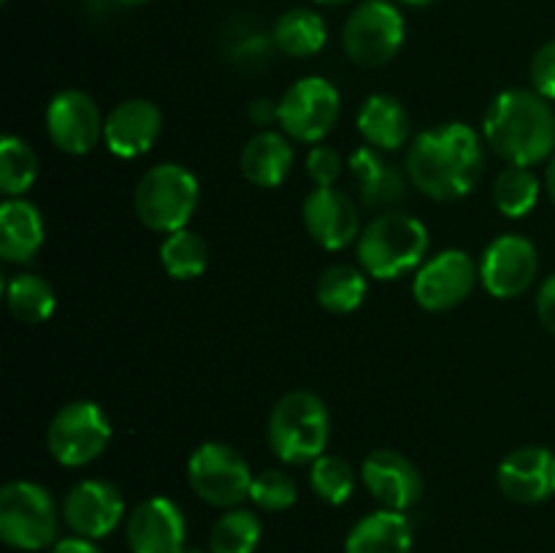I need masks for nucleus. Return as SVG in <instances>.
<instances>
[{
  "label": "nucleus",
  "instance_id": "23",
  "mask_svg": "<svg viewBox=\"0 0 555 553\" xmlns=\"http://www.w3.org/2000/svg\"><path fill=\"white\" fill-rule=\"evenodd\" d=\"M358 130L374 150L393 152L406 146L412 133V123L406 108L393 95H369L358 112Z\"/></svg>",
  "mask_w": 555,
  "mask_h": 553
},
{
  "label": "nucleus",
  "instance_id": "11",
  "mask_svg": "<svg viewBox=\"0 0 555 553\" xmlns=\"http://www.w3.org/2000/svg\"><path fill=\"white\" fill-rule=\"evenodd\" d=\"M477 282V266L464 249H444L421 266L415 276L417 304L428 312H448L459 307Z\"/></svg>",
  "mask_w": 555,
  "mask_h": 553
},
{
  "label": "nucleus",
  "instance_id": "35",
  "mask_svg": "<svg viewBox=\"0 0 555 553\" xmlns=\"http://www.w3.org/2000/svg\"><path fill=\"white\" fill-rule=\"evenodd\" d=\"M341 168L345 160L334 146H314L307 155V173L318 188H334L336 179L341 177Z\"/></svg>",
  "mask_w": 555,
  "mask_h": 553
},
{
  "label": "nucleus",
  "instance_id": "33",
  "mask_svg": "<svg viewBox=\"0 0 555 553\" xmlns=\"http://www.w3.org/2000/svg\"><path fill=\"white\" fill-rule=\"evenodd\" d=\"M249 499L258 504L260 510L269 513H282L291 510L298 499V486L287 472L282 470H266L253 477V488H249Z\"/></svg>",
  "mask_w": 555,
  "mask_h": 553
},
{
  "label": "nucleus",
  "instance_id": "32",
  "mask_svg": "<svg viewBox=\"0 0 555 553\" xmlns=\"http://www.w3.org/2000/svg\"><path fill=\"white\" fill-rule=\"evenodd\" d=\"M309 486L325 504H345L352 497V488H356V472L341 455L323 453L320 459L312 461Z\"/></svg>",
  "mask_w": 555,
  "mask_h": 553
},
{
  "label": "nucleus",
  "instance_id": "1",
  "mask_svg": "<svg viewBox=\"0 0 555 553\" xmlns=\"http://www.w3.org/2000/svg\"><path fill=\"white\" fill-rule=\"evenodd\" d=\"M482 173V146L466 123L415 136L406 152V177L434 201L464 198Z\"/></svg>",
  "mask_w": 555,
  "mask_h": 553
},
{
  "label": "nucleus",
  "instance_id": "30",
  "mask_svg": "<svg viewBox=\"0 0 555 553\" xmlns=\"http://www.w3.org/2000/svg\"><path fill=\"white\" fill-rule=\"evenodd\" d=\"M38 177V157L30 144L16 136L0 141V190L5 198H22Z\"/></svg>",
  "mask_w": 555,
  "mask_h": 553
},
{
  "label": "nucleus",
  "instance_id": "16",
  "mask_svg": "<svg viewBox=\"0 0 555 553\" xmlns=\"http://www.w3.org/2000/svg\"><path fill=\"white\" fill-rule=\"evenodd\" d=\"M163 128V114L146 98H130L117 103L103 119V141L108 152L122 160H133L152 150Z\"/></svg>",
  "mask_w": 555,
  "mask_h": 553
},
{
  "label": "nucleus",
  "instance_id": "42",
  "mask_svg": "<svg viewBox=\"0 0 555 553\" xmlns=\"http://www.w3.org/2000/svg\"><path fill=\"white\" fill-rule=\"evenodd\" d=\"M401 3H406V5H417V9H423V5H431L434 0H401Z\"/></svg>",
  "mask_w": 555,
  "mask_h": 553
},
{
  "label": "nucleus",
  "instance_id": "21",
  "mask_svg": "<svg viewBox=\"0 0 555 553\" xmlns=\"http://www.w3.org/2000/svg\"><path fill=\"white\" fill-rule=\"evenodd\" d=\"M43 244L41 211L25 198H5L0 206V255L9 263H27Z\"/></svg>",
  "mask_w": 555,
  "mask_h": 553
},
{
  "label": "nucleus",
  "instance_id": "38",
  "mask_svg": "<svg viewBox=\"0 0 555 553\" xmlns=\"http://www.w3.org/2000/svg\"><path fill=\"white\" fill-rule=\"evenodd\" d=\"M249 119H253L258 128L280 123V103H274L271 98H255V101L249 103Z\"/></svg>",
  "mask_w": 555,
  "mask_h": 553
},
{
  "label": "nucleus",
  "instance_id": "17",
  "mask_svg": "<svg viewBox=\"0 0 555 553\" xmlns=\"http://www.w3.org/2000/svg\"><path fill=\"white\" fill-rule=\"evenodd\" d=\"M496 483L518 504H540L555 493V453L537 445L513 450L499 464Z\"/></svg>",
  "mask_w": 555,
  "mask_h": 553
},
{
  "label": "nucleus",
  "instance_id": "34",
  "mask_svg": "<svg viewBox=\"0 0 555 553\" xmlns=\"http://www.w3.org/2000/svg\"><path fill=\"white\" fill-rule=\"evenodd\" d=\"M271 47H276L274 38L263 36L258 30H238V36H233L231 43H228V54L238 65L255 68V65H263L271 57Z\"/></svg>",
  "mask_w": 555,
  "mask_h": 553
},
{
  "label": "nucleus",
  "instance_id": "3",
  "mask_svg": "<svg viewBox=\"0 0 555 553\" xmlns=\"http://www.w3.org/2000/svg\"><path fill=\"white\" fill-rule=\"evenodd\" d=\"M426 253V226L404 211H383L358 239V263L374 280H396L406 274L423 263Z\"/></svg>",
  "mask_w": 555,
  "mask_h": 553
},
{
  "label": "nucleus",
  "instance_id": "6",
  "mask_svg": "<svg viewBox=\"0 0 555 553\" xmlns=\"http://www.w3.org/2000/svg\"><path fill=\"white\" fill-rule=\"evenodd\" d=\"M57 507L43 486L14 480L0 491V537L16 551H41L57 537Z\"/></svg>",
  "mask_w": 555,
  "mask_h": 553
},
{
  "label": "nucleus",
  "instance_id": "28",
  "mask_svg": "<svg viewBox=\"0 0 555 553\" xmlns=\"http://www.w3.org/2000/svg\"><path fill=\"white\" fill-rule=\"evenodd\" d=\"M160 263L173 280H195L206 271L209 247L198 233L182 228V231L168 233L166 242L160 244Z\"/></svg>",
  "mask_w": 555,
  "mask_h": 553
},
{
  "label": "nucleus",
  "instance_id": "8",
  "mask_svg": "<svg viewBox=\"0 0 555 553\" xmlns=\"http://www.w3.org/2000/svg\"><path fill=\"white\" fill-rule=\"evenodd\" d=\"M112 423L95 401H70L54 412L47 432V448L63 466H85L106 450Z\"/></svg>",
  "mask_w": 555,
  "mask_h": 553
},
{
  "label": "nucleus",
  "instance_id": "7",
  "mask_svg": "<svg viewBox=\"0 0 555 553\" xmlns=\"http://www.w3.org/2000/svg\"><path fill=\"white\" fill-rule=\"evenodd\" d=\"M253 477L244 455L225 442H204L188 461L190 488L211 507H238L249 499Z\"/></svg>",
  "mask_w": 555,
  "mask_h": 553
},
{
  "label": "nucleus",
  "instance_id": "19",
  "mask_svg": "<svg viewBox=\"0 0 555 553\" xmlns=\"http://www.w3.org/2000/svg\"><path fill=\"white\" fill-rule=\"evenodd\" d=\"M304 226L325 249H341L361 233L356 201L336 188H318L304 201Z\"/></svg>",
  "mask_w": 555,
  "mask_h": 553
},
{
  "label": "nucleus",
  "instance_id": "15",
  "mask_svg": "<svg viewBox=\"0 0 555 553\" xmlns=\"http://www.w3.org/2000/svg\"><path fill=\"white\" fill-rule=\"evenodd\" d=\"M361 477L369 493L383 510L406 513L423 497V477L417 466L399 450H374L361 466Z\"/></svg>",
  "mask_w": 555,
  "mask_h": 553
},
{
  "label": "nucleus",
  "instance_id": "10",
  "mask_svg": "<svg viewBox=\"0 0 555 553\" xmlns=\"http://www.w3.org/2000/svg\"><path fill=\"white\" fill-rule=\"evenodd\" d=\"M341 101L336 87L323 76H304L280 101V125L291 139L314 141L325 139L336 125Z\"/></svg>",
  "mask_w": 555,
  "mask_h": 553
},
{
  "label": "nucleus",
  "instance_id": "5",
  "mask_svg": "<svg viewBox=\"0 0 555 553\" xmlns=\"http://www.w3.org/2000/svg\"><path fill=\"white\" fill-rule=\"evenodd\" d=\"M195 206H198V179L177 163H160L150 168L135 184V217L150 231H182L188 228Z\"/></svg>",
  "mask_w": 555,
  "mask_h": 553
},
{
  "label": "nucleus",
  "instance_id": "9",
  "mask_svg": "<svg viewBox=\"0 0 555 553\" xmlns=\"http://www.w3.org/2000/svg\"><path fill=\"white\" fill-rule=\"evenodd\" d=\"M341 43L352 63L379 68L390 63L404 43V16L388 0H366L347 20Z\"/></svg>",
  "mask_w": 555,
  "mask_h": 553
},
{
  "label": "nucleus",
  "instance_id": "26",
  "mask_svg": "<svg viewBox=\"0 0 555 553\" xmlns=\"http://www.w3.org/2000/svg\"><path fill=\"white\" fill-rule=\"evenodd\" d=\"M366 271L350 263H334L320 274L318 304L334 314L356 312L366 298Z\"/></svg>",
  "mask_w": 555,
  "mask_h": 553
},
{
  "label": "nucleus",
  "instance_id": "37",
  "mask_svg": "<svg viewBox=\"0 0 555 553\" xmlns=\"http://www.w3.org/2000/svg\"><path fill=\"white\" fill-rule=\"evenodd\" d=\"M537 314H540L542 325L555 336V274L547 276L537 293Z\"/></svg>",
  "mask_w": 555,
  "mask_h": 553
},
{
  "label": "nucleus",
  "instance_id": "40",
  "mask_svg": "<svg viewBox=\"0 0 555 553\" xmlns=\"http://www.w3.org/2000/svg\"><path fill=\"white\" fill-rule=\"evenodd\" d=\"M545 190L555 204V152L551 155V160H547V168H545Z\"/></svg>",
  "mask_w": 555,
  "mask_h": 553
},
{
  "label": "nucleus",
  "instance_id": "13",
  "mask_svg": "<svg viewBox=\"0 0 555 553\" xmlns=\"http://www.w3.org/2000/svg\"><path fill=\"white\" fill-rule=\"evenodd\" d=\"M47 133L65 155H87L103 139V119L95 101L81 90H63L47 108Z\"/></svg>",
  "mask_w": 555,
  "mask_h": 553
},
{
  "label": "nucleus",
  "instance_id": "29",
  "mask_svg": "<svg viewBox=\"0 0 555 553\" xmlns=\"http://www.w3.org/2000/svg\"><path fill=\"white\" fill-rule=\"evenodd\" d=\"M263 526L253 510L233 507L215 520L209 531L211 553H255Z\"/></svg>",
  "mask_w": 555,
  "mask_h": 553
},
{
  "label": "nucleus",
  "instance_id": "44",
  "mask_svg": "<svg viewBox=\"0 0 555 553\" xmlns=\"http://www.w3.org/2000/svg\"><path fill=\"white\" fill-rule=\"evenodd\" d=\"M182 553H211V551H204V548H184Z\"/></svg>",
  "mask_w": 555,
  "mask_h": 553
},
{
  "label": "nucleus",
  "instance_id": "20",
  "mask_svg": "<svg viewBox=\"0 0 555 553\" xmlns=\"http://www.w3.org/2000/svg\"><path fill=\"white\" fill-rule=\"evenodd\" d=\"M350 173L356 179L358 195L366 206L390 209L406 198V179L390 166L374 146H361L350 157Z\"/></svg>",
  "mask_w": 555,
  "mask_h": 553
},
{
  "label": "nucleus",
  "instance_id": "27",
  "mask_svg": "<svg viewBox=\"0 0 555 553\" xmlns=\"http://www.w3.org/2000/svg\"><path fill=\"white\" fill-rule=\"evenodd\" d=\"M5 304L20 323L36 325L52 318L57 298H54L52 285L43 276L20 274L5 287Z\"/></svg>",
  "mask_w": 555,
  "mask_h": 553
},
{
  "label": "nucleus",
  "instance_id": "2",
  "mask_svg": "<svg viewBox=\"0 0 555 553\" xmlns=\"http://www.w3.org/2000/svg\"><path fill=\"white\" fill-rule=\"evenodd\" d=\"M482 136L507 166H534L555 152V112L540 92L504 90L488 106Z\"/></svg>",
  "mask_w": 555,
  "mask_h": 553
},
{
  "label": "nucleus",
  "instance_id": "18",
  "mask_svg": "<svg viewBox=\"0 0 555 553\" xmlns=\"http://www.w3.org/2000/svg\"><path fill=\"white\" fill-rule=\"evenodd\" d=\"M184 515L171 499L152 497L135 504L128 518V545L133 553H182Z\"/></svg>",
  "mask_w": 555,
  "mask_h": 553
},
{
  "label": "nucleus",
  "instance_id": "12",
  "mask_svg": "<svg viewBox=\"0 0 555 553\" xmlns=\"http://www.w3.org/2000/svg\"><path fill=\"white\" fill-rule=\"evenodd\" d=\"M537 269H540V258H537L534 244L509 233L488 244L480 260V280L493 298H515L529 291Z\"/></svg>",
  "mask_w": 555,
  "mask_h": 553
},
{
  "label": "nucleus",
  "instance_id": "43",
  "mask_svg": "<svg viewBox=\"0 0 555 553\" xmlns=\"http://www.w3.org/2000/svg\"><path fill=\"white\" fill-rule=\"evenodd\" d=\"M314 3H323V5H345L350 0H314Z\"/></svg>",
  "mask_w": 555,
  "mask_h": 553
},
{
  "label": "nucleus",
  "instance_id": "24",
  "mask_svg": "<svg viewBox=\"0 0 555 553\" xmlns=\"http://www.w3.org/2000/svg\"><path fill=\"white\" fill-rule=\"evenodd\" d=\"M242 173L255 188H280L293 168V146L276 130H260L242 150Z\"/></svg>",
  "mask_w": 555,
  "mask_h": 553
},
{
  "label": "nucleus",
  "instance_id": "31",
  "mask_svg": "<svg viewBox=\"0 0 555 553\" xmlns=\"http://www.w3.org/2000/svg\"><path fill=\"white\" fill-rule=\"evenodd\" d=\"M540 198V179L529 166H507L493 184V201L507 217H526Z\"/></svg>",
  "mask_w": 555,
  "mask_h": 553
},
{
  "label": "nucleus",
  "instance_id": "4",
  "mask_svg": "<svg viewBox=\"0 0 555 553\" xmlns=\"http://www.w3.org/2000/svg\"><path fill=\"white\" fill-rule=\"evenodd\" d=\"M266 437L276 459L293 466L309 464L328 448V407L309 390H291L271 410Z\"/></svg>",
  "mask_w": 555,
  "mask_h": 553
},
{
  "label": "nucleus",
  "instance_id": "39",
  "mask_svg": "<svg viewBox=\"0 0 555 553\" xmlns=\"http://www.w3.org/2000/svg\"><path fill=\"white\" fill-rule=\"evenodd\" d=\"M52 553H103V551L90 540V537L74 535V537H65V540L54 542Z\"/></svg>",
  "mask_w": 555,
  "mask_h": 553
},
{
  "label": "nucleus",
  "instance_id": "36",
  "mask_svg": "<svg viewBox=\"0 0 555 553\" xmlns=\"http://www.w3.org/2000/svg\"><path fill=\"white\" fill-rule=\"evenodd\" d=\"M531 85L534 92H540L547 101H555V38L547 41L545 47L537 49V54L531 57Z\"/></svg>",
  "mask_w": 555,
  "mask_h": 553
},
{
  "label": "nucleus",
  "instance_id": "14",
  "mask_svg": "<svg viewBox=\"0 0 555 553\" xmlns=\"http://www.w3.org/2000/svg\"><path fill=\"white\" fill-rule=\"evenodd\" d=\"M125 515V499L106 480H81L65 493L63 518L70 531L90 540L112 535Z\"/></svg>",
  "mask_w": 555,
  "mask_h": 553
},
{
  "label": "nucleus",
  "instance_id": "22",
  "mask_svg": "<svg viewBox=\"0 0 555 553\" xmlns=\"http://www.w3.org/2000/svg\"><path fill=\"white\" fill-rule=\"evenodd\" d=\"M345 553H412L410 520L396 510L363 515L347 535Z\"/></svg>",
  "mask_w": 555,
  "mask_h": 553
},
{
  "label": "nucleus",
  "instance_id": "25",
  "mask_svg": "<svg viewBox=\"0 0 555 553\" xmlns=\"http://www.w3.org/2000/svg\"><path fill=\"white\" fill-rule=\"evenodd\" d=\"M276 49H282L291 57H312L328 41V30L318 11L312 9H291L276 20L274 33Z\"/></svg>",
  "mask_w": 555,
  "mask_h": 553
},
{
  "label": "nucleus",
  "instance_id": "41",
  "mask_svg": "<svg viewBox=\"0 0 555 553\" xmlns=\"http://www.w3.org/2000/svg\"><path fill=\"white\" fill-rule=\"evenodd\" d=\"M106 3H112V5H122V9H128V5H144L146 0H106Z\"/></svg>",
  "mask_w": 555,
  "mask_h": 553
}]
</instances>
